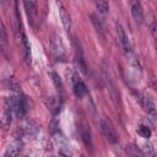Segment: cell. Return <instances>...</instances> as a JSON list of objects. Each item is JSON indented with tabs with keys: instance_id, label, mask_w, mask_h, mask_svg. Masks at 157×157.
Masks as SVG:
<instances>
[{
	"instance_id": "obj_18",
	"label": "cell",
	"mask_w": 157,
	"mask_h": 157,
	"mask_svg": "<svg viewBox=\"0 0 157 157\" xmlns=\"http://www.w3.org/2000/svg\"><path fill=\"white\" fill-rule=\"evenodd\" d=\"M139 148H140V151H141V153L144 156H152V155H155V150H153V147L150 144H144Z\"/></svg>"
},
{
	"instance_id": "obj_21",
	"label": "cell",
	"mask_w": 157,
	"mask_h": 157,
	"mask_svg": "<svg viewBox=\"0 0 157 157\" xmlns=\"http://www.w3.org/2000/svg\"><path fill=\"white\" fill-rule=\"evenodd\" d=\"M152 34H153L155 45H156V52H157V23H153V25H152Z\"/></svg>"
},
{
	"instance_id": "obj_6",
	"label": "cell",
	"mask_w": 157,
	"mask_h": 157,
	"mask_svg": "<svg viewBox=\"0 0 157 157\" xmlns=\"http://www.w3.org/2000/svg\"><path fill=\"white\" fill-rule=\"evenodd\" d=\"M23 148V142L21 139H15L5 150L4 152V157H13V156H17L20 155V152L22 151Z\"/></svg>"
},
{
	"instance_id": "obj_12",
	"label": "cell",
	"mask_w": 157,
	"mask_h": 157,
	"mask_svg": "<svg viewBox=\"0 0 157 157\" xmlns=\"http://www.w3.org/2000/svg\"><path fill=\"white\" fill-rule=\"evenodd\" d=\"M103 77H104V81H105V83H107V86H108V90H109V93H110L112 98H113V99H117L114 85H113V82H112V80H110V75H109V71H108L105 67L103 69Z\"/></svg>"
},
{
	"instance_id": "obj_1",
	"label": "cell",
	"mask_w": 157,
	"mask_h": 157,
	"mask_svg": "<svg viewBox=\"0 0 157 157\" xmlns=\"http://www.w3.org/2000/svg\"><path fill=\"white\" fill-rule=\"evenodd\" d=\"M99 126H101V131L104 135V137L110 142V144H117L118 142V134L113 126V124L110 123L109 119L103 118L99 121Z\"/></svg>"
},
{
	"instance_id": "obj_9",
	"label": "cell",
	"mask_w": 157,
	"mask_h": 157,
	"mask_svg": "<svg viewBox=\"0 0 157 157\" xmlns=\"http://www.w3.org/2000/svg\"><path fill=\"white\" fill-rule=\"evenodd\" d=\"M59 6V16H60V20H61V23H63V27L65 31H70V27H71V20H70V16L66 11V9L59 2L58 4Z\"/></svg>"
},
{
	"instance_id": "obj_11",
	"label": "cell",
	"mask_w": 157,
	"mask_h": 157,
	"mask_svg": "<svg viewBox=\"0 0 157 157\" xmlns=\"http://www.w3.org/2000/svg\"><path fill=\"white\" fill-rule=\"evenodd\" d=\"M140 102H141L144 109H145L147 113H151V112L156 110V104H155V102L151 99L150 96H147V94H142L141 98H140Z\"/></svg>"
},
{
	"instance_id": "obj_17",
	"label": "cell",
	"mask_w": 157,
	"mask_h": 157,
	"mask_svg": "<svg viewBox=\"0 0 157 157\" xmlns=\"http://www.w3.org/2000/svg\"><path fill=\"white\" fill-rule=\"evenodd\" d=\"M137 134H139L141 137H144V139H148V137L151 136V130H150V128H147L146 125H140V126L137 128Z\"/></svg>"
},
{
	"instance_id": "obj_3",
	"label": "cell",
	"mask_w": 157,
	"mask_h": 157,
	"mask_svg": "<svg viewBox=\"0 0 157 157\" xmlns=\"http://www.w3.org/2000/svg\"><path fill=\"white\" fill-rule=\"evenodd\" d=\"M115 28H117L118 40H119V43H120V45H121L124 53L126 54V53L132 52V49H131V44H130V40H129V37H128V34L125 33V31H124V28L121 27V25L117 22V23H115Z\"/></svg>"
},
{
	"instance_id": "obj_8",
	"label": "cell",
	"mask_w": 157,
	"mask_h": 157,
	"mask_svg": "<svg viewBox=\"0 0 157 157\" xmlns=\"http://www.w3.org/2000/svg\"><path fill=\"white\" fill-rule=\"evenodd\" d=\"M11 103L13 107V112L18 118H22L26 113V105H25V101L21 96H15L11 97Z\"/></svg>"
},
{
	"instance_id": "obj_10",
	"label": "cell",
	"mask_w": 157,
	"mask_h": 157,
	"mask_svg": "<svg viewBox=\"0 0 157 157\" xmlns=\"http://www.w3.org/2000/svg\"><path fill=\"white\" fill-rule=\"evenodd\" d=\"M60 99L58 97L54 96H49L45 98V105L48 107V109L52 112V114H56L60 110Z\"/></svg>"
},
{
	"instance_id": "obj_7",
	"label": "cell",
	"mask_w": 157,
	"mask_h": 157,
	"mask_svg": "<svg viewBox=\"0 0 157 157\" xmlns=\"http://www.w3.org/2000/svg\"><path fill=\"white\" fill-rule=\"evenodd\" d=\"M72 91L75 93V96L77 98H82L87 94V88H86V85L83 83V81H81L76 75H72Z\"/></svg>"
},
{
	"instance_id": "obj_20",
	"label": "cell",
	"mask_w": 157,
	"mask_h": 157,
	"mask_svg": "<svg viewBox=\"0 0 157 157\" xmlns=\"http://www.w3.org/2000/svg\"><path fill=\"white\" fill-rule=\"evenodd\" d=\"M148 118H150L151 124L157 129V109L153 110V112H151V113H148Z\"/></svg>"
},
{
	"instance_id": "obj_15",
	"label": "cell",
	"mask_w": 157,
	"mask_h": 157,
	"mask_svg": "<svg viewBox=\"0 0 157 157\" xmlns=\"http://www.w3.org/2000/svg\"><path fill=\"white\" fill-rule=\"evenodd\" d=\"M49 75H50V77H52V81H53L54 86H55V87H56V90L61 93V92H63V82H61V80H60L59 75H58L56 72H54V71H52Z\"/></svg>"
},
{
	"instance_id": "obj_5",
	"label": "cell",
	"mask_w": 157,
	"mask_h": 157,
	"mask_svg": "<svg viewBox=\"0 0 157 157\" xmlns=\"http://www.w3.org/2000/svg\"><path fill=\"white\" fill-rule=\"evenodd\" d=\"M130 4V9H131V13L132 17L135 18V21L137 23H142L145 20V15H144V9L141 5L140 0H129Z\"/></svg>"
},
{
	"instance_id": "obj_14",
	"label": "cell",
	"mask_w": 157,
	"mask_h": 157,
	"mask_svg": "<svg viewBox=\"0 0 157 157\" xmlns=\"http://www.w3.org/2000/svg\"><path fill=\"white\" fill-rule=\"evenodd\" d=\"M97 10L101 12V13H107L108 10H109V5H108V1L107 0H93Z\"/></svg>"
},
{
	"instance_id": "obj_19",
	"label": "cell",
	"mask_w": 157,
	"mask_h": 157,
	"mask_svg": "<svg viewBox=\"0 0 157 157\" xmlns=\"http://www.w3.org/2000/svg\"><path fill=\"white\" fill-rule=\"evenodd\" d=\"M0 42H1V49H2V53L6 54V50H7V47H6L7 39H6V32H5V27H4V25L1 26V37H0Z\"/></svg>"
},
{
	"instance_id": "obj_4",
	"label": "cell",
	"mask_w": 157,
	"mask_h": 157,
	"mask_svg": "<svg viewBox=\"0 0 157 157\" xmlns=\"http://www.w3.org/2000/svg\"><path fill=\"white\" fill-rule=\"evenodd\" d=\"M50 48H52V53L54 54L55 58L60 59V58L64 56L65 50H64V44H63V40H61L60 36L54 34L52 37V39H50Z\"/></svg>"
},
{
	"instance_id": "obj_2",
	"label": "cell",
	"mask_w": 157,
	"mask_h": 157,
	"mask_svg": "<svg viewBox=\"0 0 157 157\" xmlns=\"http://www.w3.org/2000/svg\"><path fill=\"white\" fill-rule=\"evenodd\" d=\"M12 113H15V112H13V107H12V103H11V98H7L5 101L4 110H2V117H1V128L4 130H6L10 126V124H11Z\"/></svg>"
},
{
	"instance_id": "obj_16",
	"label": "cell",
	"mask_w": 157,
	"mask_h": 157,
	"mask_svg": "<svg viewBox=\"0 0 157 157\" xmlns=\"http://www.w3.org/2000/svg\"><path fill=\"white\" fill-rule=\"evenodd\" d=\"M23 5L25 9L27 11V15L31 20H33V15H34V6H33V1L32 0H23Z\"/></svg>"
},
{
	"instance_id": "obj_13",
	"label": "cell",
	"mask_w": 157,
	"mask_h": 157,
	"mask_svg": "<svg viewBox=\"0 0 157 157\" xmlns=\"http://www.w3.org/2000/svg\"><path fill=\"white\" fill-rule=\"evenodd\" d=\"M21 42H22V49H23V58L27 61V64H31V48H29L28 40H27L25 34H22Z\"/></svg>"
}]
</instances>
